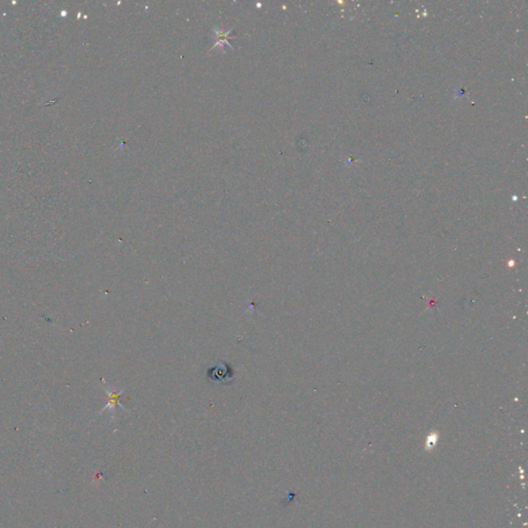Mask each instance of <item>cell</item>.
<instances>
[{
	"label": "cell",
	"mask_w": 528,
	"mask_h": 528,
	"mask_svg": "<svg viewBox=\"0 0 528 528\" xmlns=\"http://www.w3.org/2000/svg\"><path fill=\"white\" fill-rule=\"evenodd\" d=\"M208 377L211 381L220 384H228L233 379V370L224 362L217 364L208 370Z\"/></svg>",
	"instance_id": "obj_1"
},
{
	"label": "cell",
	"mask_w": 528,
	"mask_h": 528,
	"mask_svg": "<svg viewBox=\"0 0 528 528\" xmlns=\"http://www.w3.org/2000/svg\"><path fill=\"white\" fill-rule=\"evenodd\" d=\"M214 32H215V35H216V45L213 47V49H214V48H216V47H218V46L223 47L224 45H227V46H229V47H230V45H229V42H228V38L230 37V32H231V30H229V31H223V30H221V29L215 28V29H214Z\"/></svg>",
	"instance_id": "obj_2"
}]
</instances>
